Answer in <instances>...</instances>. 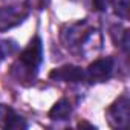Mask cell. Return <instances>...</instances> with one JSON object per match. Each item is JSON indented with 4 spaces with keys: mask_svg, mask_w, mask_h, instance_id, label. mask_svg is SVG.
<instances>
[{
    "mask_svg": "<svg viewBox=\"0 0 130 130\" xmlns=\"http://www.w3.org/2000/svg\"><path fill=\"white\" fill-rule=\"evenodd\" d=\"M17 51V44L11 40H2L0 41V63L3 61L6 55H11L12 52Z\"/></svg>",
    "mask_w": 130,
    "mask_h": 130,
    "instance_id": "obj_9",
    "label": "cell"
},
{
    "mask_svg": "<svg viewBox=\"0 0 130 130\" xmlns=\"http://www.w3.org/2000/svg\"><path fill=\"white\" fill-rule=\"evenodd\" d=\"M113 68H115L113 58H110V57L100 58L87 68V71L84 72V78H87L90 83H103L110 78Z\"/></svg>",
    "mask_w": 130,
    "mask_h": 130,
    "instance_id": "obj_4",
    "label": "cell"
},
{
    "mask_svg": "<svg viewBox=\"0 0 130 130\" xmlns=\"http://www.w3.org/2000/svg\"><path fill=\"white\" fill-rule=\"evenodd\" d=\"M72 115V106L69 103V100L66 98H61L58 100L52 109L49 110V118L54 121H64V119H69V116Z\"/></svg>",
    "mask_w": 130,
    "mask_h": 130,
    "instance_id": "obj_8",
    "label": "cell"
},
{
    "mask_svg": "<svg viewBox=\"0 0 130 130\" xmlns=\"http://www.w3.org/2000/svg\"><path fill=\"white\" fill-rule=\"evenodd\" d=\"M78 127H90V128H95L92 124H89V122H84V121H83V122H80V124H78Z\"/></svg>",
    "mask_w": 130,
    "mask_h": 130,
    "instance_id": "obj_12",
    "label": "cell"
},
{
    "mask_svg": "<svg viewBox=\"0 0 130 130\" xmlns=\"http://www.w3.org/2000/svg\"><path fill=\"white\" fill-rule=\"evenodd\" d=\"M61 43L71 52L87 55L101 47V34L95 26L83 20L68 25L61 31Z\"/></svg>",
    "mask_w": 130,
    "mask_h": 130,
    "instance_id": "obj_1",
    "label": "cell"
},
{
    "mask_svg": "<svg viewBox=\"0 0 130 130\" xmlns=\"http://www.w3.org/2000/svg\"><path fill=\"white\" fill-rule=\"evenodd\" d=\"M29 11L23 5H14V6H2L0 8V32L8 31L17 25H20L26 17Z\"/></svg>",
    "mask_w": 130,
    "mask_h": 130,
    "instance_id": "obj_3",
    "label": "cell"
},
{
    "mask_svg": "<svg viewBox=\"0 0 130 130\" xmlns=\"http://www.w3.org/2000/svg\"><path fill=\"white\" fill-rule=\"evenodd\" d=\"M128 106H130V101H128L127 95L119 96L110 106V109H109V122H110L112 127L125 128L128 125V116H130Z\"/></svg>",
    "mask_w": 130,
    "mask_h": 130,
    "instance_id": "obj_5",
    "label": "cell"
},
{
    "mask_svg": "<svg viewBox=\"0 0 130 130\" xmlns=\"http://www.w3.org/2000/svg\"><path fill=\"white\" fill-rule=\"evenodd\" d=\"M115 12L125 20L128 17V0H115Z\"/></svg>",
    "mask_w": 130,
    "mask_h": 130,
    "instance_id": "obj_10",
    "label": "cell"
},
{
    "mask_svg": "<svg viewBox=\"0 0 130 130\" xmlns=\"http://www.w3.org/2000/svg\"><path fill=\"white\" fill-rule=\"evenodd\" d=\"M28 124L25 118L17 115L14 109H11L6 104H0V128H9V130H20L26 128Z\"/></svg>",
    "mask_w": 130,
    "mask_h": 130,
    "instance_id": "obj_6",
    "label": "cell"
},
{
    "mask_svg": "<svg viewBox=\"0 0 130 130\" xmlns=\"http://www.w3.org/2000/svg\"><path fill=\"white\" fill-rule=\"evenodd\" d=\"M92 2H93V8L96 11H107V8L110 6L113 0H92Z\"/></svg>",
    "mask_w": 130,
    "mask_h": 130,
    "instance_id": "obj_11",
    "label": "cell"
},
{
    "mask_svg": "<svg viewBox=\"0 0 130 130\" xmlns=\"http://www.w3.org/2000/svg\"><path fill=\"white\" fill-rule=\"evenodd\" d=\"M49 78L61 83H80L84 80V72L78 66H63L54 69L49 74Z\"/></svg>",
    "mask_w": 130,
    "mask_h": 130,
    "instance_id": "obj_7",
    "label": "cell"
},
{
    "mask_svg": "<svg viewBox=\"0 0 130 130\" xmlns=\"http://www.w3.org/2000/svg\"><path fill=\"white\" fill-rule=\"evenodd\" d=\"M43 61V44L40 37H34L12 64L11 74L19 83H32Z\"/></svg>",
    "mask_w": 130,
    "mask_h": 130,
    "instance_id": "obj_2",
    "label": "cell"
}]
</instances>
